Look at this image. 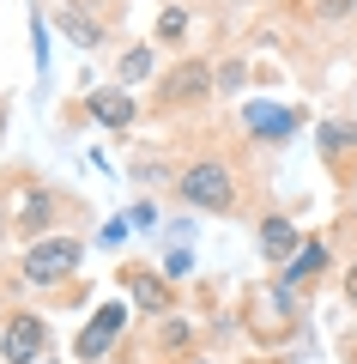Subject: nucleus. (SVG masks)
I'll return each mask as SVG.
<instances>
[{
  "instance_id": "20e7f679",
  "label": "nucleus",
  "mask_w": 357,
  "mask_h": 364,
  "mask_svg": "<svg viewBox=\"0 0 357 364\" xmlns=\"http://www.w3.org/2000/svg\"><path fill=\"white\" fill-rule=\"evenodd\" d=\"M43 346H49V328H43V316H6V334H0V358H6V364H31V358H43Z\"/></svg>"
},
{
  "instance_id": "f8f14e48",
  "label": "nucleus",
  "mask_w": 357,
  "mask_h": 364,
  "mask_svg": "<svg viewBox=\"0 0 357 364\" xmlns=\"http://www.w3.org/2000/svg\"><path fill=\"white\" fill-rule=\"evenodd\" d=\"M182 31H188V13H182V6H170V13L158 18V43H170V49H176Z\"/></svg>"
},
{
  "instance_id": "6e6552de",
  "label": "nucleus",
  "mask_w": 357,
  "mask_h": 364,
  "mask_svg": "<svg viewBox=\"0 0 357 364\" xmlns=\"http://www.w3.org/2000/svg\"><path fill=\"white\" fill-rule=\"evenodd\" d=\"M260 249H267L273 261H285L297 249V225L291 219H267V225H260Z\"/></svg>"
},
{
  "instance_id": "7ed1b4c3",
  "label": "nucleus",
  "mask_w": 357,
  "mask_h": 364,
  "mask_svg": "<svg viewBox=\"0 0 357 364\" xmlns=\"http://www.w3.org/2000/svg\"><path fill=\"white\" fill-rule=\"evenodd\" d=\"M206 91H212V67L206 61H182V67H170L164 91H158V109H188V104H200Z\"/></svg>"
},
{
  "instance_id": "f257e3e1",
  "label": "nucleus",
  "mask_w": 357,
  "mask_h": 364,
  "mask_svg": "<svg viewBox=\"0 0 357 364\" xmlns=\"http://www.w3.org/2000/svg\"><path fill=\"white\" fill-rule=\"evenodd\" d=\"M176 195L188 200V207H200V213H236L243 188H236V170H230V164L200 158V164H188V170L176 176Z\"/></svg>"
},
{
  "instance_id": "0eeeda50",
  "label": "nucleus",
  "mask_w": 357,
  "mask_h": 364,
  "mask_svg": "<svg viewBox=\"0 0 357 364\" xmlns=\"http://www.w3.org/2000/svg\"><path fill=\"white\" fill-rule=\"evenodd\" d=\"M61 31L79 43V49H97V43H103V25L91 13H79V6H61Z\"/></svg>"
},
{
  "instance_id": "ddd939ff",
  "label": "nucleus",
  "mask_w": 357,
  "mask_h": 364,
  "mask_svg": "<svg viewBox=\"0 0 357 364\" xmlns=\"http://www.w3.org/2000/svg\"><path fill=\"white\" fill-rule=\"evenodd\" d=\"M152 73V49H128L121 55V79H145Z\"/></svg>"
},
{
  "instance_id": "2eb2a0df",
  "label": "nucleus",
  "mask_w": 357,
  "mask_h": 364,
  "mask_svg": "<svg viewBox=\"0 0 357 364\" xmlns=\"http://www.w3.org/2000/svg\"><path fill=\"white\" fill-rule=\"evenodd\" d=\"M309 6H315V13H321V18H339V13H351L357 0H309Z\"/></svg>"
},
{
  "instance_id": "9d476101",
  "label": "nucleus",
  "mask_w": 357,
  "mask_h": 364,
  "mask_svg": "<svg viewBox=\"0 0 357 364\" xmlns=\"http://www.w3.org/2000/svg\"><path fill=\"white\" fill-rule=\"evenodd\" d=\"M128 286H133V298H140V304H145V310H164V304H170V291H164V286H158L152 273H128Z\"/></svg>"
},
{
  "instance_id": "dca6fc26",
  "label": "nucleus",
  "mask_w": 357,
  "mask_h": 364,
  "mask_svg": "<svg viewBox=\"0 0 357 364\" xmlns=\"http://www.w3.org/2000/svg\"><path fill=\"white\" fill-rule=\"evenodd\" d=\"M345 291H351V298H357V267H351V279H345Z\"/></svg>"
},
{
  "instance_id": "4468645a",
  "label": "nucleus",
  "mask_w": 357,
  "mask_h": 364,
  "mask_svg": "<svg viewBox=\"0 0 357 364\" xmlns=\"http://www.w3.org/2000/svg\"><path fill=\"white\" fill-rule=\"evenodd\" d=\"M345 146H357V128L351 122H333L327 128V152H345Z\"/></svg>"
},
{
  "instance_id": "1a4fd4ad",
  "label": "nucleus",
  "mask_w": 357,
  "mask_h": 364,
  "mask_svg": "<svg viewBox=\"0 0 357 364\" xmlns=\"http://www.w3.org/2000/svg\"><path fill=\"white\" fill-rule=\"evenodd\" d=\"M321 267H327V243H309L303 255H297L291 267H285V286H309V279H315Z\"/></svg>"
},
{
  "instance_id": "423d86ee",
  "label": "nucleus",
  "mask_w": 357,
  "mask_h": 364,
  "mask_svg": "<svg viewBox=\"0 0 357 364\" xmlns=\"http://www.w3.org/2000/svg\"><path fill=\"white\" fill-rule=\"evenodd\" d=\"M91 116H97L103 128H128L133 122V97L128 91H91Z\"/></svg>"
},
{
  "instance_id": "6ab92c4d",
  "label": "nucleus",
  "mask_w": 357,
  "mask_h": 364,
  "mask_svg": "<svg viewBox=\"0 0 357 364\" xmlns=\"http://www.w3.org/2000/svg\"><path fill=\"white\" fill-rule=\"evenodd\" d=\"M351 18H357V6H351Z\"/></svg>"
},
{
  "instance_id": "9b49d317",
  "label": "nucleus",
  "mask_w": 357,
  "mask_h": 364,
  "mask_svg": "<svg viewBox=\"0 0 357 364\" xmlns=\"http://www.w3.org/2000/svg\"><path fill=\"white\" fill-rule=\"evenodd\" d=\"M49 213H55V200L37 188V195L25 200V219H18V231H25V237H31V231H43V225H49Z\"/></svg>"
},
{
  "instance_id": "39448f33",
  "label": "nucleus",
  "mask_w": 357,
  "mask_h": 364,
  "mask_svg": "<svg viewBox=\"0 0 357 364\" xmlns=\"http://www.w3.org/2000/svg\"><path fill=\"white\" fill-rule=\"evenodd\" d=\"M121 322H128V310H121V304H103L97 316H91V328L85 334H79V358H103V352L115 346V334H121Z\"/></svg>"
},
{
  "instance_id": "f3484780",
  "label": "nucleus",
  "mask_w": 357,
  "mask_h": 364,
  "mask_svg": "<svg viewBox=\"0 0 357 364\" xmlns=\"http://www.w3.org/2000/svg\"><path fill=\"white\" fill-rule=\"evenodd\" d=\"M0 237H6V213H0Z\"/></svg>"
},
{
  "instance_id": "a211bd4d",
  "label": "nucleus",
  "mask_w": 357,
  "mask_h": 364,
  "mask_svg": "<svg viewBox=\"0 0 357 364\" xmlns=\"http://www.w3.org/2000/svg\"><path fill=\"white\" fill-rule=\"evenodd\" d=\"M351 188H357V176H351Z\"/></svg>"
},
{
  "instance_id": "f03ea898",
  "label": "nucleus",
  "mask_w": 357,
  "mask_h": 364,
  "mask_svg": "<svg viewBox=\"0 0 357 364\" xmlns=\"http://www.w3.org/2000/svg\"><path fill=\"white\" fill-rule=\"evenodd\" d=\"M79 237H43V243L25 249V279L31 286H61L67 273H79Z\"/></svg>"
}]
</instances>
